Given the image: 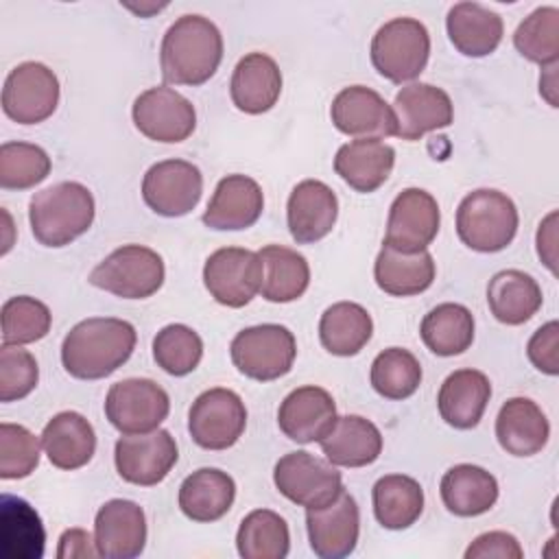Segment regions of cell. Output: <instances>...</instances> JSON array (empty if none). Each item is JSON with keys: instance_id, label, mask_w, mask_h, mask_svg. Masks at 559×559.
Wrapping results in <instances>:
<instances>
[{"instance_id": "cell-15", "label": "cell", "mask_w": 559, "mask_h": 559, "mask_svg": "<svg viewBox=\"0 0 559 559\" xmlns=\"http://www.w3.org/2000/svg\"><path fill=\"white\" fill-rule=\"evenodd\" d=\"M203 194L201 170L186 159L153 164L142 179V199L159 216H183L192 212Z\"/></svg>"}, {"instance_id": "cell-49", "label": "cell", "mask_w": 559, "mask_h": 559, "mask_svg": "<svg viewBox=\"0 0 559 559\" xmlns=\"http://www.w3.org/2000/svg\"><path fill=\"white\" fill-rule=\"evenodd\" d=\"M522 559L520 542L507 531H489L478 535L465 550V559Z\"/></svg>"}, {"instance_id": "cell-38", "label": "cell", "mask_w": 559, "mask_h": 559, "mask_svg": "<svg viewBox=\"0 0 559 559\" xmlns=\"http://www.w3.org/2000/svg\"><path fill=\"white\" fill-rule=\"evenodd\" d=\"M371 314L354 301H338L325 308L319 321L321 345L334 356H354L371 338Z\"/></svg>"}, {"instance_id": "cell-45", "label": "cell", "mask_w": 559, "mask_h": 559, "mask_svg": "<svg viewBox=\"0 0 559 559\" xmlns=\"http://www.w3.org/2000/svg\"><path fill=\"white\" fill-rule=\"evenodd\" d=\"M2 343L26 345L44 338L50 330L52 314L48 306L35 297L17 295L2 304Z\"/></svg>"}, {"instance_id": "cell-43", "label": "cell", "mask_w": 559, "mask_h": 559, "mask_svg": "<svg viewBox=\"0 0 559 559\" xmlns=\"http://www.w3.org/2000/svg\"><path fill=\"white\" fill-rule=\"evenodd\" d=\"M48 153L31 142H4L0 146V186L4 190L35 188L50 175Z\"/></svg>"}, {"instance_id": "cell-29", "label": "cell", "mask_w": 559, "mask_h": 559, "mask_svg": "<svg viewBox=\"0 0 559 559\" xmlns=\"http://www.w3.org/2000/svg\"><path fill=\"white\" fill-rule=\"evenodd\" d=\"M445 28L452 46L465 57L491 55L504 33L502 17L478 2H456L450 7Z\"/></svg>"}, {"instance_id": "cell-25", "label": "cell", "mask_w": 559, "mask_h": 559, "mask_svg": "<svg viewBox=\"0 0 559 559\" xmlns=\"http://www.w3.org/2000/svg\"><path fill=\"white\" fill-rule=\"evenodd\" d=\"M550 437L544 411L528 397L507 400L496 417V439L507 454L533 456L542 452Z\"/></svg>"}, {"instance_id": "cell-14", "label": "cell", "mask_w": 559, "mask_h": 559, "mask_svg": "<svg viewBox=\"0 0 559 559\" xmlns=\"http://www.w3.org/2000/svg\"><path fill=\"white\" fill-rule=\"evenodd\" d=\"M179 459L177 443L168 430L155 428L142 435H124L116 441L114 461L122 480L140 487L162 483Z\"/></svg>"}, {"instance_id": "cell-1", "label": "cell", "mask_w": 559, "mask_h": 559, "mask_svg": "<svg viewBox=\"0 0 559 559\" xmlns=\"http://www.w3.org/2000/svg\"><path fill=\"white\" fill-rule=\"evenodd\" d=\"M135 328L124 319L90 317L63 338L61 362L72 378L100 380L122 367L135 349Z\"/></svg>"}, {"instance_id": "cell-16", "label": "cell", "mask_w": 559, "mask_h": 559, "mask_svg": "<svg viewBox=\"0 0 559 559\" xmlns=\"http://www.w3.org/2000/svg\"><path fill=\"white\" fill-rule=\"evenodd\" d=\"M441 212L437 199L421 188H406L389 207L384 245L406 253L424 251L437 238Z\"/></svg>"}, {"instance_id": "cell-34", "label": "cell", "mask_w": 559, "mask_h": 559, "mask_svg": "<svg viewBox=\"0 0 559 559\" xmlns=\"http://www.w3.org/2000/svg\"><path fill=\"white\" fill-rule=\"evenodd\" d=\"M542 288L524 271L504 269L489 280L487 304L496 321L504 325H522L542 308Z\"/></svg>"}, {"instance_id": "cell-50", "label": "cell", "mask_w": 559, "mask_h": 559, "mask_svg": "<svg viewBox=\"0 0 559 559\" xmlns=\"http://www.w3.org/2000/svg\"><path fill=\"white\" fill-rule=\"evenodd\" d=\"M537 253L542 262L557 273V212H550L537 229Z\"/></svg>"}, {"instance_id": "cell-27", "label": "cell", "mask_w": 559, "mask_h": 559, "mask_svg": "<svg viewBox=\"0 0 559 559\" xmlns=\"http://www.w3.org/2000/svg\"><path fill=\"white\" fill-rule=\"evenodd\" d=\"M395 148L382 140H349L336 151L334 170L356 192L378 190L391 175Z\"/></svg>"}, {"instance_id": "cell-23", "label": "cell", "mask_w": 559, "mask_h": 559, "mask_svg": "<svg viewBox=\"0 0 559 559\" xmlns=\"http://www.w3.org/2000/svg\"><path fill=\"white\" fill-rule=\"evenodd\" d=\"M264 210V194L255 179L247 175H227L218 181L203 223L216 231H238L251 227Z\"/></svg>"}, {"instance_id": "cell-10", "label": "cell", "mask_w": 559, "mask_h": 559, "mask_svg": "<svg viewBox=\"0 0 559 559\" xmlns=\"http://www.w3.org/2000/svg\"><path fill=\"white\" fill-rule=\"evenodd\" d=\"M277 491L299 507H321L343 491L341 472L310 452L297 450L284 454L273 469Z\"/></svg>"}, {"instance_id": "cell-13", "label": "cell", "mask_w": 559, "mask_h": 559, "mask_svg": "<svg viewBox=\"0 0 559 559\" xmlns=\"http://www.w3.org/2000/svg\"><path fill=\"white\" fill-rule=\"evenodd\" d=\"M133 124L148 140L177 144L192 135L197 127L194 105L173 87H148L133 100Z\"/></svg>"}, {"instance_id": "cell-24", "label": "cell", "mask_w": 559, "mask_h": 559, "mask_svg": "<svg viewBox=\"0 0 559 559\" xmlns=\"http://www.w3.org/2000/svg\"><path fill=\"white\" fill-rule=\"evenodd\" d=\"M282 94V72L273 57L264 52L245 55L231 74V103L251 116L269 111Z\"/></svg>"}, {"instance_id": "cell-8", "label": "cell", "mask_w": 559, "mask_h": 559, "mask_svg": "<svg viewBox=\"0 0 559 559\" xmlns=\"http://www.w3.org/2000/svg\"><path fill=\"white\" fill-rule=\"evenodd\" d=\"M168 393L148 378H127L109 386L105 417L122 435H142L159 428L168 417Z\"/></svg>"}, {"instance_id": "cell-51", "label": "cell", "mask_w": 559, "mask_h": 559, "mask_svg": "<svg viewBox=\"0 0 559 559\" xmlns=\"http://www.w3.org/2000/svg\"><path fill=\"white\" fill-rule=\"evenodd\" d=\"M57 557L66 559V557H98L96 544L90 537L87 531L83 528H68L61 537H59V550Z\"/></svg>"}, {"instance_id": "cell-48", "label": "cell", "mask_w": 559, "mask_h": 559, "mask_svg": "<svg viewBox=\"0 0 559 559\" xmlns=\"http://www.w3.org/2000/svg\"><path fill=\"white\" fill-rule=\"evenodd\" d=\"M526 354L535 369L548 376H557L559 373V323L548 321L539 330H535V334L528 338Z\"/></svg>"}, {"instance_id": "cell-4", "label": "cell", "mask_w": 559, "mask_h": 559, "mask_svg": "<svg viewBox=\"0 0 559 559\" xmlns=\"http://www.w3.org/2000/svg\"><path fill=\"white\" fill-rule=\"evenodd\" d=\"M518 223L515 203L493 188H478L465 194L456 207V234L461 242L480 253L507 249L518 234Z\"/></svg>"}, {"instance_id": "cell-41", "label": "cell", "mask_w": 559, "mask_h": 559, "mask_svg": "<svg viewBox=\"0 0 559 559\" xmlns=\"http://www.w3.org/2000/svg\"><path fill=\"white\" fill-rule=\"evenodd\" d=\"M371 386L386 400H406L421 384V365L404 347H389L371 362Z\"/></svg>"}, {"instance_id": "cell-5", "label": "cell", "mask_w": 559, "mask_h": 559, "mask_svg": "<svg viewBox=\"0 0 559 559\" xmlns=\"http://www.w3.org/2000/svg\"><path fill=\"white\" fill-rule=\"evenodd\" d=\"M371 63L391 83L417 79L430 57L428 28L415 17H393L384 22L371 39Z\"/></svg>"}, {"instance_id": "cell-18", "label": "cell", "mask_w": 559, "mask_h": 559, "mask_svg": "<svg viewBox=\"0 0 559 559\" xmlns=\"http://www.w3.org/2000/svg\"><path fill=\"white\" fill-rule=\"evenodd\" d=\"M330 118L341 133L354 140H382L397 131L393 107L376 90L365 85L341 90L330 105Z\"/></svg>"}, {"instance_id": "cell-40", "label": "cell", "mask_w": 559, "mask_h": 559, "mask_svg": "<svg viewBox=\"0 0 559 559\" xmlns=\"http://www.w3.org/2000/svg\"><path fill=\"white\" fill-rule=\"evenodd\" d=\"M236 548L242 559H284L290 550L286 520L271 509L251 511L238 526Z\"/></svg>"}, {"instance_id": "cell-7", "label": "cell", "mask_w": 559, "mask_h": 559, "mask_svg": "<svg viewBox=\"0 0 559 559\" xmlns=\"http://www.w3.org/2000/svg\"><path fill=\"white\" fill-rule=\"evenodd\" d=\"M234 367L258 382H271L293 369L297 343L288 328L262 323L240 330L229 345Z\"/></svg>"}, {"instance_id": "cell-3", "label": "cell", "mask_w": 559, "mask_h": 559, "mask_svg": "<svg viewBox=\"0 0 559 559\" xmlns=\"http://www.w3.org/2000/svg\"><path fill=\"white\" fill-rule=\"evenodd\" d=\"M92 192L79 181H59L35 192L28 205L33 236L44 247H66L94 223Z\"/></svg>"}, {"instance_id": "cell-17", "label": "cell", "mask_w": 559, "mask_h": 559, "mask_svg": "<svg viewBox=\"0 0 559 559\" xmlns=\"http://www.w3.org/2000/svg\"><path fill=\"white\" fill-rule=\"evenodd\" d=\"M310 548L321 559H343L354 552L360 533L356 500L343 489L334 500L306 509Z\"/></svg>"}, {"instance_id": "cell-47", "label": "cell", "mask_w": 559, "mask_h": 559, "mask_svg": "<svg viewBox=\"0 0 559 559\" xmlns=\"http://www.w3.org/2000/svg\"><path fill=\"white\" fill-rule=\"evenodd\" d=\"M39 380V367L31 352L20 345L0 347V402L26 397Z\"/></svg>"}, {"instance_id": "cell-22", "label": "cell", "mask_w": 559, "mask_h": 559, "mask_svg": "<svg viewBox=\"0 0 559 559\" xmlns=\"http://www.w3.org/2000/svg\"><path fill=\"white\" fill-rule=\"evenodd\" d=\"M338 216V199L334 190L319 179L299 181L286 205L290 236L299 245H310L325 238Z\"/></svg>"}, {"instance_id": "cell-46", "label": "cell", "mask_w": 559, "mask_h": 559, "mask_svg": "<svg viewBox=\"0 0 559 559\" xmlns=\"http://www.w3.org/2000/svg\"><path fill=\"white\" fill-rule=\"evenodd\" d=\"M41 439L20 424H0V478H26L39 465Z\"/></svg>"}, {"instance_id": "cell-11", "label": "cell", "mask_w": 559, "mask_h": 559, "mask_svg": "<svg viewBox=\"0 0 559 559\" xmlns=\"http://www.w3.org/2000/svg\"><path fill=\"white\" fill-rule=\"evenodd\" d=\"M264 264L258 251L242 247L216 249L203 266V284L207 293L227 308L247 306L262 286Z\"/></svg>"}, {"instance_id": "cell-19", "label": "cell", "mask_w": 559, "mask_h": 559, "mask_svg": "<svg viewBox=\"0 0 559 559\" xmlns=\"http://www.w3.org/2000/svg\"><path fill=\"white\" fill-rule=\"evenodd\" d=\"M94 544L98 557L135 559L146 546V518L138 502L107 500L94 520Z\"/></svg>"}, {"instance_id": "cell-37", "label": "cell", "mask_w": 559, "mask_h": 559, "mask_svg": "<svg viewBox=\"0 0 559 559\" xmlns=\"http://www.w3.org/2000/svg\"><path fill=\"white\" fill-rule=\"evenodd\" d=\"M424 511L421 485L404 474H386L373 485L376 520L389 531L408 528Z\"/></svg>"}, {"instance_id": "cell-39", "label": "cell", "mask_w": 559, "mask_h": 559, "mask_svg": "<svg viewBox=\"0 0 559 559\" xmlns=\"http://www.w3.org/2000/svg\"><path fill=\"white\" fill-rule=\"evenodd\" d=\"M419 334L432 354L459 356L474 341V317L465 306L445 301L424 317Z\"/></svg>"}, {"instance_id": "cell-30", "label": "cell", "mask_w": 559, "mask_h": 559, "mask_svg": "<svg viewBox=\"0 0 559 559\" xmlns=\"http://www.w3.org/2000/svg\"><path fill=\"white\" fill-rule=\"evenodd\" d=\"M41 445L55 467L79 469L92 461L96 452V435L81 413L63 411L44 426Z\"/></svg>"}, {"instance_id": "cell-20", "label": "cell", "mask_w": 559, "mask_h": 559, "mask_svg": "<svg viewBox=\"0 0 559 559\" xmlns=\"http://www.w3.org/2000/svg\"><path fill=\"white\" fill-rule=\"evenodd\" d=\"M393 114L397 120L395 135L402 140H419L428 131L450 127L454 120V107L450 96L430 83H408L393 100Z\"/></svg>"}, {"instance_id": "cell-44", "label": "cell", "mask_w": 559, "mask_h": 559, "mask_svg": "<svg viewBox=\"0 0 559 559\" xmlns=\"http://www.w3.org/2000/svg\"><path fill=\"white\" fill-rule=\"evenodd\" d=\"M153 358L166 373L177 378L188 376L199 367L203 358V341L192 328L183 323H170L155 334Z\"/></svg>"}, {"instance_id": "cell-36", "label": "cell", "mask_w": 559, "mask_h": 559, "mask_svg": "<svg viewBox=\"0 0 559 559\" xmlns=\"http://www.w3.org/2000/svg\"><path fill=\"white\" fill-rule=\"evenodd\" d=\"M258 255L264 264L260 293L266 301L288 304L306 293L310 284V266L301 253L282 245H266Z\"/></svg>"}, {"instance_id": "cell-9", "label": "cell", "mask_w": 559, "mask_h": 559, "mask_svg": "<svg viewBox=\"0 0 559 559\" xmlns=\"http://www.w3.org/2000/svg\"><path fill=\"white\" fill-rule=\"evenodd\" d=\"M247 408L231 389H207L190 406L188 432L205 450H227L245 432Z\"/></svg>"}, {"instance_id": "cell-31", "label": "cell", "mask_w": 559, "mask_h": 559, "mask_svg": "<svg viewBox=\"0 0 559 559\" xmlns=\"http://www.w3.org/2000/svg\"><path fill=\"white\" fill-rule=\"evenodd\" d=\"M498 480L485 467L461 463L450 467L441 483L439 493L445 509L459 518H476L487 513L498 500Z\"/></svg>"}, {"instance_id": "cell-2", "label": "cell", "mask_w": 559, "mask_h": 559, "mask_svg": "<svg viewBox=\"0 0 559 559\" xmlns=\"http://www.w3.org/2000/svg\"><path fill=\"white\" fill-rule=\"evenodd\" d=\"M223 61V35L218 26L203 15L177 17L159 48V66L166 83L203 85L214 76Z\"/></svg>"}, {"instance_id": "cell-28", "label": "cell", "mask_w": 559, "mask_h": 559, "mask_svg": "<svg viewBox=\"0 0 559 559\" xmlns=\"http://www.w3.org/2000/svg\"><path fill=\"white\" fill-rule=\"evenodd\" d=\"M319 445L325 459L336 467H365L378 461L382 452V435L373 421L360 415H343L336 417Z\"/></svg>"}, {"instance_id": "cell-42", "label": "cell", "mask_w": 559, "mask_h": 559, "mask_svg": "<svg viewBox=\"0 0 559 559\" xmlns=\"http://www.w3.org/2000/svg\"><path fill=\"white\" fill-rule=\"evenodd\" d=\"M518 52L539 66L557 63L559 59V9L539 7L526 15L513 33Z\"/></svg>"}, {"instance_id": "cell-32", "label": "cell", "mask_w": 559, "mask_h": 559, "mask_svg": "<svg viewBox=\"0 0 559 559\" xmlns=\"http://www.w3.org/2000/svg\"><path fill=\"white\" fill-rule=\"evenodd\" d=\"M435 260L426 249L406 253L382 245L373 264L378 288L393 297H411L428 290L435 282Z\"/></svg>"}, {"instance_id": "cell-33", "label": "cell", "mask_w": 559, "mask_h": 559, "mask_svg": "<svg viewBox=\"0 0 559 559\" xmlns=\"http://www.w3.org/2000/svg\"><path fill=\"white\" fill-rule=\"evenodd\" d=\"M236 483L227 472L201 467L183 478L179 487V509L192 522H216L234 504Z\"/></svg>"}, {"instance_id": "cell-12", "label": "cell", "mask_w": 559, "mask_h": 559, "mask_svg": "<svg viewBox=\"0 0 559 559\" xmlns=\"http://www.w3.org/2000/svg\"><path fill=\"white\" fill-rule=\"evenodd\" d=\"M59 105V81L39 61L15 66L2 87V111L17 124H37L55 114Z\"/></svg>"}, {"instance_id": "cell-35", "label": "cell", "mask_w": 559, "mask_h": 559, "mask_svg": "<svg viewBox=\"0 0 559 559\" xmlns=\"http://www.w3.org/2000/svg\"><path fill=\"white\" fill-rule=\"evenodd\" d=\"M46 533L35 509L15 496L0 500V552L7 559H39Z\"/></svg>"}, {"instance_id": "cell-6", "label": "cell", "mask_w": 559, "mask_h": 559, "mask_svg": "<svg viewBox=\"0 0 559 559\" xmlns=\"http://www.w3.org/2000/svg\"><path fill=\"white\" fill-rule=\"evenodd\" d=\"M166 277L164 260L144 245H122L98 262L87 282L122 299H146L155 295Z\"/></svg>"}, {"instance_id": "cell-21", "label": "cell", "mask_w": 559, "mask_h": 559, "mask_svg": "<svg viewBox=\"0 0 559 559\" xmlns=\"http://www.w3.org/2000/svg\"><path fill=\"white\" fill-rule=\"evenodd\" d=\"M336 404L332 395L314 384L290 391L277 411L280 430L297 443L321 441L336 421Z\"/></svg>"}, {"instance_id": "cell-26", "label": "cell", "mask_w": 559, "mask_h": 559, "mask_svg": "<svg viewBox=\"0 0 559 559\" xmlns=\"http://www.w3.org/2000/svg\"><path fill=\"white\" fill-rule=\"evenodd\" d=\"M491 397L489 378L478 369H456L452 371L437 395V406L441 419L459 430L474 428Z\"/></svg>"}]
</instances>
